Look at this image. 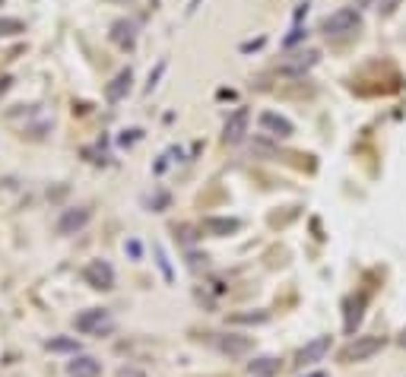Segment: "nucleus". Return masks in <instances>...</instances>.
I'll return each mask as SVG.
<instances>
[{"instance_id":"15","label":"nucleus","mask_w":406,"mask_h":377,"mask_svg":"<svg viewBox=\"0 0 406 377\" xmlns=\"http://www.w3.org/2000/svg\"><path fill=\"white\" fill-rule=\"evenodd\" d=\"M219 349L229 355H245L251 349V340L248 336H232V333H229V336H219Z\"/></svg>"},{"instance_id":"24","label":"nucleus","mask_w":406,"mask_h":377,"mask_svg":"<svg viewBox=\"0 0 406 377\" xmlns=\"http://www.w3.org/2000/svg\"><path fill=\"white\" fill-rule=\"evenodd\" d=\"M136 136H140V130H127V134H124V136H121V143H124V146H127V143H134V140H136Z\"/></svg>"},{"instance_id":"21","label":"nucleus","mask_w":406,"mask_h":377,"mask_svg":"<svg viewBox=\"0 0 406 377\" xmlns=\"http://www.w3.org/2000/svg\"><path fill=\"white\" fill-rule=\"evenodd\" d=\"M235 324H263L267 320V311H257V314H235Z\"/></svg>"},{"instance_id":"11","label":"nucleus","mask_w":406,"mask_h":377,"mask_svg":"<svg viewBox=\"0 0 406 377\" xmlns=\"http://www.w3.org/2000/svg\"><path fill=\"white\" fill-rule=\"evenodd\" d=\"M327 352H330V336H317L299 352V365H317Z\"/></svg>"},{"instance_id":"10","label":"nucleus","mask_w":406,"mask_h":377,"mask_svg":"<svg viewBox=\"0 0 406 377\" xmlns=\"http://www.w3.org/2000/svg\"><path fill=\"white\" fill-rule=\"evenodd\" d=\"M261 127H263V130H270V134L279 136V140H286V136L295 134L292 121H286L283 114H273V111H263V114H261Z\"/></svg>"},{"instance_id":"22","label":"nucleus","mask_w":406,"mask_h":377,"mask_svg":"<svg viewBox=\"0 0 406 377\" xmlns=\"http://www.w3.org/2000/svg\"><path fill=\"white\" fill-rule=\"evenodd\" d=\"M375 7H378V13L381 16H391L394 10L400 7V0H375Z\"/></svg>"},{"instance_id":"14","label":"nucleus","mask_w":406,"mask_h":377,"mask_svg":"<svg viewBox=\"0 0 406 377\" xmlns=\"http://www.w3.org/2000/svg\"><path fill=\"white\" fill-rule=\"evenodd\" d=\"M362 308H365V295H349L346 298V333H355L362 324Z\"/></svg>"},{"instance_id":"4","label":"nucleus","mask_w":406,"mask_h":377,"mask_svg":"<svg viewBox=\"0 0 406 377\" xmlns=\"http://www.w3.org/2000/svg\"><path fill=\"white\" fill-rule=\"evenodd\" d=\"M317 61H321V54H317L315 48H308V51H295V54H289L286 61L279 64V73H286V76H305Z\"/></svg>"},{"instance_id":"13","label":"nucleus","mask_w":406,"mask_h":377,"mask_svg":"<svg viewBox=\"0 0 406 377\" xmlns=\"http://www.w3.org/2000/svg\"><path fill=\"white\" fill-rule=\"evenodd\" d=\"M130 83H134V73H130V70H121L112 83H108L105 98H108V102H121V98L130 92Z\"/></svg>"},{"instance_id":"7","label":"nucleus","mask_w":406,"mask_h":377,"mask_svg":"<svg viewBox=\"0 0 406 377\" xmlns=\"http://www.w3.org/2000/svg\"><path fill=\"white\" fill-rule=\"evenodd\" d=\"M83 276L92 288H102V292L114 286V270H112V264H105V260H92V264L83 270Z\"/></svg>"},{"instance_id":"26","label":"nucleus","mask_w":406,"mask_h":377,"mask_svg":"<svg viewBox=\"0 0 406 377\" xmlns=\"http://www.w3.org/2000/svg\"><path fill=\"white\" fill-rule=\"evenodd\" d=\"M127 250H130V257H140V244H136V241H130Z\"/></svg>"},{"instance_id":"2","label":"nucleus","mask_w":406,"mask_h":377,"mask_svg":"<svg viewBox=\"0 0 406 377\" xmlns=\"http://www.w3.org/2000/svg\"><path fill=\"white\" fill-rule=\"evenodd\" d=\"M384 349V336H355L353 342H349L343 352H339V358L346 365H355V362H369L371 355H378Z\"/></svg>"},{"instance_id":"12","label":"nucleus","mask_w":406,"mask_h":377,"mask_svg":"<svg viewBox=\"0 0 406 377\" xmlns=\"http://www.w3.org/2000/svg\"><path fill=\"white\" fill-rule=\"evenodd\" d=\"M112 42L118 48H134V42H136V23H130V19H118V23L112 26Z\"/></svg>"},{"instance_id":"17","label":"nucleus","mask_w":406,"mask_h":377,"mask_svg":"<svg viewBox=\"0 0 406 377\" xmlns=\"http://www.w3.org/2000/svg\"><path fill=\"white\" fill-rule=\"evenodd\" d=\"M45 346H48V352H73V355H80V342L76 340H48Z\"/></svg>"},{"instance_id":"25","label":"nucleus","mask_w":406,"mask_h":377,"mask_svg":"<svg viewBox=\"0 0 406 377\" xmlns=\"http://www.w3.org/2000/svg\"><path fill=\"white\" fill-rule=\"evenodd\" d=\"M10 86H13V76H0V95H3Z\"/></svg>"},{"instance_id":"29","label":"nucleus","mask_w":406,"mask_h":377,"mask_svg":"<svg viewBox=\"0 0 406 377\" xmlns=\"http://www.w3.org/2000/svg\"><path fill=\"white\" fill-rule=\"evenodd\" d=\"M0 7H3V0H0Z\"/></svg>"},{"instance_id":"18","label":"nucleus","mask_w":406,"mask_h":377,"mask_svg":"<svg viewBox=\"0 0 406 377\" xmlns=\"http://www.w3.org/2000/svg\"><path fill=\"white\" fill-rule=\"evenodd\" d=\"M152 250H156V264H159V270H162V276L172 282V279H175V273H172V266H168V257H166V250H162V244H156Z\"/></svg>"},{"instance_id":"1","label":"nucleus","mask_w":406,"mask_h":377,"mask_svg":"<svg viewBox=\"0 0 406 377\" xmlns=\"http://www.w3.org/2000/svg\"><path fill=\"white\" fill-rule=\"evenodd\" d=\"M359 26H362V13L353 7H346V10H337V13L327 16V19L321 23V32L327 38H343V35H353Z\"/></svg>"},{"instance_id":"8","label":"nucleus","mask_w":406,"mask_h":377,"mask_svg":"<svg viewBox=\"0 0 406 377\" xmlns=\"http://www.w3.org/2000/svg\"><path fill=\"white\" fill-rule=\"evenodd\" d=\"M200 228H203L206 235H213V238H226V235H235V232H238L241 222H238V219H229V216H206Z\"/></svg>"},{"instance_id":"16","label":"nucleus","mask_w":406,"mask_h":377,"mask_svg":"<svg viewBox=\"0 0 406 377\" xmlns=\"http://www.w3.org/2000/svg\"><path fill=\"white\" fill-rule=\"evenodd\" d=\"M276 368H279L276 358H257V362H251V374L254 377H267V374H273Z\"/></svg>"},{"instance_id":"19","label":"nucleus","mask_w":406,"mask_h":377,"mask_svg":"<svg viewBox=\"0 0 406 377\" xmlns=\"http://www.w3.org/2000/svg\"><path fill=\"white\" fill-rule=\"evenodd\" d=\"M26 32L23 19H0V35H19Z\"/></svg>"},{"instance_id":"23","label":"nucleus","mask_w":406,"mask_h":377,"mask_svg":"<svg viewBox=\"0 0 406 377\" xmlns=\"http://www.w3.org/2000/svg\"><path fill=\"white\" fill-rule=\"evenodd\" d=\"M162 70H166V61H162V64H159V67L150 73V86H146V92H152V86H156V80H159V76H162Z\"/></svg>"},{"instance_id":"3","label":"nucleus","mask_w":406,"mask_h":377,"mask_svg":"<svg viewBox=\"0 0 406 377\" xmlns=\"http://www.w3.org/2000/svg\"><path fill=\"white\" fill-rule=\"evenodd\" d=\"M76 330L80 333H108L112 330V314L105 308H89L83 314H76Z\"/></svg>"},{"instance_id":"6","label":"nucleus","mask_w":406,"mask_h":377,"mask_svg":"<svg viewBox=\"0 0 406 377\" xmlns=\"http://www.w3.org/2000/svg\"><path fill=\"white\" fill-rule=\"evenodd\" d=\"M89 219H92V210H86V206L67 210L58 219V235H76V232H83V228L89 226Z\"/></svg>"},{"instance_id":"5","label":"nucleus","mask_w":406,"mask_h":377,"mask_svg":"<svg viewBox=\"0 0 406 377\" xmlns=\"http://www.w3.org/2000/svg\"><path fill=\"white\" fill-rule=\"evenodd\" d=\"M245 134H248V108H235V111L229 114L226 127H222V143L235 146L245 140Z\"/></svg>"},{"instance_id":"27","label":"nucleus","mask_w":406,"mask_h":377,"mask_svg":"<svg viewBox=\"0 0 406 377\" xmlns=\"http://www.w3.org/2000/svg\"><path fill=\"white\" fill-rule=\"evenodd\" d=\"M369 3H371V0H353V7H355V10H362V7H369Z\"/></svg>"},{"instance_id":"20","label":"nucleus","mask_w":406,"mask_h":377,"mask_svg":"<svg viewBox=\"0 0 406 377\" xmlns=\"http://www.w3.org/2000/svg\"><path fill=\"white\" fill-rule=\"evenodd\" d=\"M305 38H308V29H301V26H295V29L289 32L286 38H283V48H295L299 42H305Z\"/></svg>"},{"instance_id":"9","label":"nucleus","mask_w":406,"mask_h":377,"mask_svg":"<svg viewBox=\"0 0 406 377\" xmlns=\"http://www.w3.org/2000/svg\"><path fill=\"white\" fill-rule=\"evenodd\" d=\"M67 374L70 377H98L102 374V362L92 358V355H76L73 362L67 365Z\"/></svg>"},{"instance_id":"28","label":"nucleus","mask_w":406,"mask_h":377,"mask_svg":"<svg viewBox=\"0 0 406 377\" xmlns=\"http://www.w3.org/2000/svg\"><path fill=\"white\" fill-rule=\"evenodd\" d=\"M397 342H400V346L406 349V327H403V330H400V340H397Z\"/></svg>"}]
</instances>
